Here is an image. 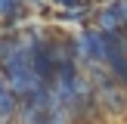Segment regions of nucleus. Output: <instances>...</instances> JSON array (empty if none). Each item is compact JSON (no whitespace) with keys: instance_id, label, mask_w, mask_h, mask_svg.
<instances>
[{"instance_id":"obj_3","label":"nucleus","mask_w":127,"mask_h":124,"mask_svg":"<svg viewBox=\"0 0 127 124\" xmlns=\"http://www.w3.org/2000/svg\"><path fill=\"white\" fill-rule=\"evenodd\" d=\"M62 3H71V0H62Z\"/></svg>"},{"instance_id":"obj_2","label":"nucleus","mask_w":127,"mask_h":124,"mask_svg":"<svg viewBox=\"0 0 127 124\" xmlns=\"http://www.w3.org/2000/svg\"><path fill=\"white\" fill-rule=\"evenodd\" d=\"M16 3L19 0H0V16H9V12L16 9Z\"/></svg>"},{"instance_id":"obj_1","label":"nucleus","mask_w":127,"mask_h":124,"mask_svg":"<svg viewBox=\"0 0 127 124\" xmlns=\"http://www.w3.org/2000/svg\"><path fill=\"white\" fill-rule=\"evenodd\" d=\"M12 105H16V99H12V90L0 81V115H9Z\"/></svg>"}]
</instances>
